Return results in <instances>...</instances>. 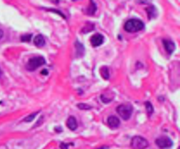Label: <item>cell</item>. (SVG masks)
Listing matches in <instances>:
<instances>
[{
  "mask_svg": "<svg viewBox=\"0 0 180 149\" xmlns=\"http://www.w3.org/2000/svg\"><path fill=\"white\" fill-rule=\"evenodd\" d=\"M143 29H144V23L137 18L128 19L124 25V30L127 33H137Z\"/></svg>",
  "mask_w": 180,
  "mask_h": 149,
  "instance_id": "cell-1",
  "label": "cell"
},
{
  "mask_svg": "<svg viewBox=\"0 0 180 149\" xmlns=\"http://www.w3.org/2000/svg\"><path fill=\"white\" fill-rule=\"evenodd\" d=\"M46 64V60L42 56H33L28 60L27 63L25 64V68L28 71H34L38 68Z\"/></svg>",
  "mask_w": 180,
  "mask_h": 149,
  "instance_id": "cell-2",
  "label": "cell"
},
{
  "mask_svg": "<svg viewBox=\"0 0 180 149\" xmlns=\"http://www.w3.org/2000/svg\"><path fill=\"white\" fill-rule=\"evenodd\" d=\"M133 110L134 108L129 104H120L116 108L117 113L121 117V118L124 120H128L131 118L133 114Z\"/></svg>",
  "mask_w": 180,
  "mask_h": 149,
  "instance_id": "cell-3",
  "label": "cell"
},
{
  "mask_svg": "<svg viewBox=\"0 0 180 149\" xmlns=\"http://www.w3.org/2000/svg\"><path fill=\"white\" fill-rule=\"evenodd\" d=\"M130 146H131L132 148L144 149L147 148L148 147V142L145 138H143L141 136H134L131 140Z\"/></svg>",
  "mask_w": 180,
  "mask_h": 149,
  "instance_id": "cell-4",
  "label": "cell"
},
{
  "mask_svg": "<svg viewBox=\"0 0 180 149\" xmlns=\"http://www.w3.org/2000/svg\"><path fill=\"white\" fill-rule=\"evenodd\" d=\"M156 145L160 147V148H170L172 147V145H173V141L171 140V138L167 137V136H162V137H159L156 140Z\"/></svg>",
  "mask_w": 180,
  "mask_h": 149,
  "instance_id": "cell-5",
  "label": "cell"
},
{
  "mask_svg": "<svg viewBox=\"0 0 180 149\" xmlns=\"http://www.w3.org/2000/svg\"><path fill=\"white\" fill-rule=\"evenodd\" d=\"M104 40H105V38H104V36H103L102 34H100V33H96V34H94V35H92V36L90 37V41L91 46H92L93 48H97V47L101 46V45L104 43Z\"/></svg>",
  "mask_w": 180,
  "mask_h": 149,
  "instance_id": "cell-6",
  "label": "cell"
},
{
  "mask_svg": "<svg viewBox=\"0 0 180 149\" xmlns=\"http://www.w3.org/2000/svg\"><path fill=\"white\" fill-rule=\"evenodd\" d=\"M107 124L110 128L112 129H116L120 126L121 124V120L118 117L112 115L107 118Z\"/></svg>",
  "mask_w": 180,
  "mask_h": 149,
  "instance_id": "cell-7",
  "label": "cell"
},
{
  "mask_svg": "<svg viewBox=\"0 0 180 149\" xmlns=\"http://www.w3.org/2000/svg\"><path fill=\"white\" fill-rule=\"evenodd\" d=\"M163 45H164V49L166 50L168 55H172L176 48L175 43L172 41V40H169V39H164L163 40Z\"/></svg>",
  "mask_w": 180,
  "mask_h": 149,
  "instance_id": "cell-8",
  "label": "cell"
},
{
  "mask_svg": "<svg viewBox=\"0 0 180 149\" xmlns=\"http://www.w3.org/2000/svg\"><path fill=\"white\" fill-rule=\"evenodd\" d=\"M66 125L67 127L71 130V131H76L78 127V124H77V121L76 119V118L74 116H70L68 119H67V122H66Z\"/></svg>",
  "mask_w": 180,
  "mask_h": 149,
  "instance_id": "cell-9",
  "label": "cell"
},
{
  "mask_svg": "<svg viewBox=\"0 0 180 149\" xmlns=\"http://www.w3.org/2000/svg\"><path fill=\"white\" fill-rule=\"evenodd\" d=\"M75 48H76V58H80L84 55L85 49H84L83 45L81 44L80 42L77 41L75 42Z\"/></svg>",
  "mask_w": 180,
  "mask_h": 149,
  "instance_id": "cell-10",
  "label": "cell"
},
{
  "mask_svg": "<svg viewBox=\"0 0 180 149\" xmlns=\"http://www.w3.org/2000/svg\"><path fill=\"white\" fill-rule=\"evenodd\" d=\"M33 44L38 47V48H42L45 46L46 44V41H45V38L43 37V35L41 34H38L34 37L33 39Z\"/></svg>",
  "mask_w": 180,
  "mask_h": 149,
  "instance_id": "cell-11",
  "label": "cell"
},
{
  "mask_svg": "<svg viewBox=\"0 0 180 149\" xmlns=\"http://www.w3.org/2000/svg\"><path fill=\"white\" fill-rule=\"evenodd\" d=\"M85 12H86L87 15H90V16L94 15L96 13V12H97V4L95 2H93V1H90L89 3L88 7L85 10Z\"/></svg>",
  "mask_w": 180,
  "mask_h": 149,
  "instance_id": "cell-12",
  "label": "cell"
},
{
  "mask_svg": "<svg viewBox=\"0 0 180 149\" xmlns=\"http://www.w3.org/2000/svg\"><path fill=\"white\" fill-rule=\"evenodd\" d=\"M146 12H147L148 14V18L149 19L151 18H155L156 16H157V10L156 8L154 6V5H148L147 8H146Z\"/></svg>",
  "mask_w": 180,
  "mask_h": 149,
  "instance_id": "cell-13",
  "label": "cell"
},
{
  "mask_svg": "<svg viewBox=\"0 0 180 149\" xmlns=\"http://www.w3.org/2000/svg\"><path fill=\"white\" fill-rule=\"evenodd\" d=\"M99 72H100L101 76H102L105 80H108V79L110 78V71H109L108 67H101V68L99 69Z\"/></svg>",
  "mask_w": 180,
  "mask_h": 149,
  "instance_id": "cell-14",
  "label": "cell"
},
{
  "mask_svg": "<svg viewBox=\"0 0 180 149\" xmlns=\"http://www.w3.org/2000/svg\"><path fill=\"white\" fill-rule=\"evenodd\" d=\"M94 28H95V27H94V25L89 22V23H86V25L83 27L81 32H82L83 33H89V32H90V31H93Z\"/></svg>",
  "mask_w": 180,
  "mask_h": 149,
  "instance_id": "cell-15",
  "label": "cell"
},
{
  "mask_svg": "<svg viewBox=\"0 0 180 149\" xmlns=\"http://www.w3.org/2000/svg\"><path fill=\"white\" fill-rule=\"evenodd\" d=\"M114 98V96L108 97V95H107V94H102V95L100 96V99H101V101H102L104 104H109L110 102L113 101Z\"/></svg>",
  "mask_w": 180,
  "mask_h": 149,
  "instance_id": "cell-16",
  "label": "cell"
},
{
  "mask_svg": "<svg viewBox=\"0 0 180 149\" xmlns=\"http://www.w3.org/2000/svg\"><path fill=\"white\" fill-rule=\"evenodd\" d=\"M145 107H146V111H147L148 115L151 116L154 112V107L152 105V104L150 102H145Z\"/></svg>",
  "mask_w": 180,
  "mask_h": 149,
  "instance_id": "cell-17",
  "label": "cell"
},
{
  "mask_svg": "<svg viewBox=\"0 0 180 149\" xmlns=\"http://www.w3.org/2000/svg\"><path fill=\"white\" fill-rule=\"evenodd\" d=\"M32 38H33V34L32 33H25V34L21 35L20 41L22 42H30L31 40H32Z\"/></svg>",
  "mask_w": 180,
  "mask_h": 149,
  "instance_id": "cell-18",
  "label": "cell"
},
{
  "mask_svg": "<svg viewBox=\"0 0 180 149\" xmlns=\"http://www.w3.org/2000/svg\"><path fill=\"white\" fill-rule=\"evenodd\" d=\"M39 113H40V111L33 112L32 114H30V115H28L27 117H25L24 119H23V121H24V122H32L33 119H34V118L37 116Z\"/></svg>",
  "mask_w": 180,
  "mask_h": 149,
  "instance_id": "cell-19",
  "label": "cell"
},
{
  "mask_svg": "<svg viewBox=\"0 0 180 149\" xmlns=\"http://www.w3.org/2000/svg\"><path fill=\"white\" fill-rule=\"evenodd\" d=\"M77 107L79 108L80 110H83V111H89V110H91L92 109V106H90L89 104H84V103H80L77 104Z\"/></svg>",
  "mask_w": 180,
  "mask_h": 149,
  "instance_id": "cell-20",
  "label": "cell"
},
{
  "mask_svg": "<svg viewBox=\"0 0 180 149\" xmlns=\"http://www.w3.org/2000/svg\"><path fill=\"white\" fill-rule=\"evenodd\" d=\"M46 10H48V11H51L52 12H56V13H57L58 15H60V16H62L63 18H66V17L64 14H63V12H61L60 11H57V10H54V9H46Z\"/></svg>",
  "mask_w": 180,
  "mask_h": 149,
  "instance_id": "cell-21",
  "label": "cell"
},
{
  "mask_svg": "<svg viewBox=\"0 0 180 149\" xmlns=\"http://www.w3.org/2000/svg\"><path fill=\"white\" fill-rule=\"evenodd\" d=\"M60 147L61 148H68L69 147V145L66 144V143H61L60 144Z\"/></svg>",
  "mask_w": 180,
  "mask_h": 149,
  "instance_id": "cell-22",
  "label": "cell"
},
{
  "mask_svg": "<svg viewBox=\"0 0 180 149\" xmlns=\"http://www.w3.org/2000/svg\"><path fill=\"white\" fill-rule=\"evenodd\" d=\"M41 74H43V75H47V74H49V71H48V69L47 68H44L42 71L41 72Z\"/></svg>",
  "mask_w": 180,
  "mask_h": 149,
  "instance_id": "cell-23",
  "label": "cell"
},
{
  "mask_svg": "<svg viewBox=\"0 0 180 149\" xmlns=\"http://www.w3.org/2000/svg\"><path fill=\"white\" fill-rule=\"evenodd\" d=\"M55 130H56L57 133H62V132H63V129H62V127H56V128H55Z\"/></svg>",
  "mask_w": 180,
  "mask_h": 149,
  "instance_id": "cell-24",
  "label": "cell"
},
{
  "mask_svg": "<svg viewBox=\"0 0 180 149\" xmlns=\"http://www.w3.org/2000/svg\"><path fill=\"white\" fill-rule=\"evenodd\" d=\"M3 36H4V32H3L2 29H0V40L3 38Z\"/></svg>",
  "mask_w": 180,
  "mask_h": 149,
  "instance_id": "cell-25",
  "label": "cell"
},
{
  "mask_svg": "<svg viewBox=\"0 0 180 149\" xmlns=\"http://www.w3.org/2000/svg\"><path fill=\"white\" fill-rule=\"evenodd\" d=\"M100 148H108V147H101Z\"/></svg>",
  "mask_w": 180,
  "mask_h": 149,
  "instance_id": "cell-26",
  "label": "cell"
},
{
  "mask_svg": "<svg viewBox=\"0 0 180 149\" xmlns=\"http://www.w3.org/2000/svg\"><path fill=\"white\" fill-rule=\"evenodd\" d=\"M1 74H2V72H1V70H0V76H1Z\"/></svg>",
  "mask_w": 180,
  "mask_h": 149,
  "instance_id": "cell-27",
  "label": "cell"
}]
</instances>
